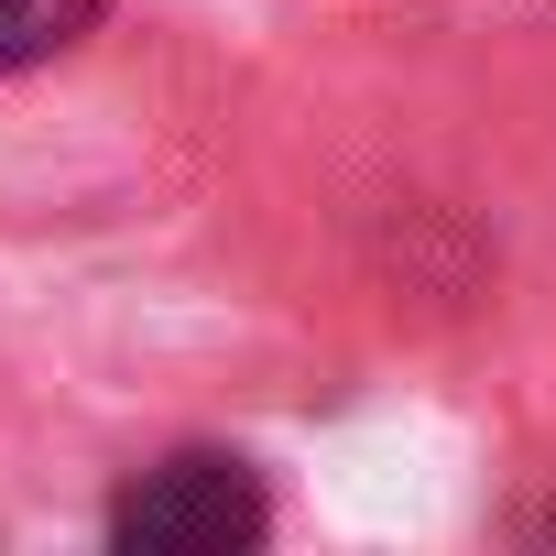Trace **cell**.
I'll list each match as a JSON object with an SVG mask.
<instances>
[{
    "label": "cell",
    "mask_w": 556,
    "mask_h": 556,
    "mask_svg": "<svg viewBox=\"0 0 556 556\" xmlns=\"http://www.w3.org/2000/svg\"><path fill=\"white\" fill-rule=\"evenodd\" d=\"M262 523H273V502H262L251 458H229V447H175L110 502V545H131V556H229V545H262Z\"/></svg>",
    "instance_id": "obj_1"
},
{
    "label": "cell",
    "mask_w": 556,
    "mask_h": 556,
    "mask_svg": "<svg viewBox=\"0 0 556 556\" xmlns=\"http://www.w3.org/2000/svg\"><path fill=\"white\" fill-rule=\"evenodd\" d=\"M88 23H99V0H0V66L66 55V45H77Z\"/></svg>",
    "instance_id": "obj_2"
}]
</instances>
